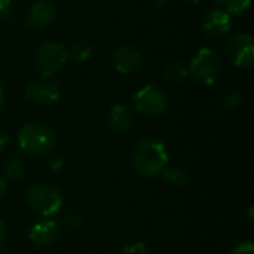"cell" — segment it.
Returning a JSON list of instances; mask_svg holds the SVG:
<instances>
[{"mask_svg": "<svg viewBox=\"0 0 254 254\" xmlns=\"http://www.w3.org/2000/svg\"><path fill=\"white\" fill-rule=\"evenodd\" d=\"M3 241H4V223H3V220L0 217V247L3 244Z\"/></svg>", "mask_w": 254, "mask_h": 254, "instance_id": "83f0119b", "label": "cell"}, {"mask_svg": "<svg viewBox=\"0 0 254 254\" xmlns=\"http://www.w3.org/2000/svg\"><path fill=\"white\" fill-rule=\"evenodd\" d=\"M57 15V7L48 0H36L25 16V25L31 30H43L52 24Z\"/></svg>", "mask_w": 254, "mask_h": 254, "instance_id": "8fae6325", "label": "cell"}, {"mask_svg": "<svg viewBox=\"0 0 254 254\" xmlns=\"http://www.w3.org/2000/svg\"><path fill=\"white\" fill-rule=\"evenodd\" d=\"M13 16V0H0V19L9 21Z\"/></svg>", "mask_w": 254, "mask_h": 254, "instance_id": "44dd1931", "label": "cell"}, {"mask_svg": "<svg viewBox=\"0 0 254 254\" xmlns=\"http://www.w3.org/2000/svg\"><path fill=\"white\" fill-rule=\"evenodd\" d=\"M27 205L42 217H52L60 213L63 207L61 192L48 183H34L25 190Z\"/></svg>", "mask_w": 254, "mask_h": 254, "instance_id": "277c9868", "label": "cell"}, {"mask_svg": "<svg viewBox=\"0 0 254 254\" xmlns=\"http://www.w3.org/2000/svg\"><path fill=\"white\" fill-rule=\"evenodd\" d=\"M188 3H190V4H198L199 1H202V0H186Z\"/></svg>", "mask_w": 254, "mask_h": 254, "instance_id": "4dcf8cb0", "label": "cell"}, {"mask_svg": "<svg viewBox=\"0 0 254 254\" xmlns=\"http://www.w3.org/2000/svg\"><path fill=\"white\" fill-rule=\"evenodd\" d=\"M188 77H189L188 67L183 65V64H179V63L170 64V65H167L165 70H164V79H165L167 82H171V83H182V82H185Z\"/></svg>", "mask_w": 254, "mask_h": 254, "instance_id": "d6986e66", "label": "cell"}, {"mask_svg": "<svg viewBox=\"0 0 254 254\" xmlns=\"http://www.w3.org/2000/svg\"><path fill=\"white\" fill-rule=\"evenodd\" d=\"M167 4H168V0H153V7H155L156 10L164 9Z\"/></svg>", "mask_w": 254, "mask_h": 254, "instance_id": "484cf974", "label": "cell"}, {"mask_svg": "<svg viewBox=\"0 0 254 254\" xmlns=\"http://www.w3.org/2000/svg\"><path fill=\"white\" fill-rule=\"evenodd\" d=\"M122 254H152V252L143 243H134V244L127 246L122 250Z\"/></svg>", "mask_w": 254, "mask_h": 254, "instance_id": "7402d4cb", "label": "cell"}, {"mask_svg": "<svg viewBox=\"0 0 254 254\" xmlns=\"http://www.w3.org/2000/svg\"><path fill=\"white\" fill-rule=\"evenodd\" d=\"M223 70V63L220 55L211 48H201L188 65L189 76L195 79L199 85L210 86L214 85Z\"/></svg>", "mask_w": 254, "mask_h": 254, "instance_id": "3957f363", "label": "cell"}, {"mask_svg": "<svg viewBox=\"0 0 254 254\" xmlns=\"http://www.w3.org/2000/svg\"><path fill=\"white\" fill-rule=\"evenodd\" d=\"M231 254H254L253 243L246 241V243H240L238 246H235L232 249Z\"/></svg>", "mask_w": 254, "mask_h": 254, "instance_id": "603a6c76", "label": "cell"}, {"mask_svg": "<svg viewBox=\"0 0 254 254\" xmlns=\"http://www.w3.org/2000/svg\"><path fill=\"white\" fill-rule=\"evenodd\" d=\"M3 106H4V91H3V88L0 85V113L3 110Z\"/></svg>", "mask_w": 254, "mask_h": 254, "instance_id": "f1b7e54d", "label": "cell"}, {"mask_svg": "<svg viewBox=\"0 0 254 254\" xmlns=\"http://www.w3.org/2000/svg\"><path fill=\"white\" fill-rule=\"evenodd\" d=\"M240 104H241V95H240L238 92H235V91L228 92V94L222 98V103H220V106H222V109H223L225 112H232V110H235Z\"/></svg>", "mask_w": 254, "mask_h": 254, "instance_id": "ffe728a7", "label": "cell"}, {"mask_svg": "<svg viewBox=\"0 0 254 254\" xmlns=\"http://www.w3.org/2000/svg\"><path fill=\"white\" fill-rule=\"evenodd\" d=\"M25 170H27V164L21 156H12L4 164V176L10 180H18L24 177Z\"/></svg>", "mask_w": 254, "mask_h": 254, "instance_id": "e0dca14e", "label": "cell"}, {"mask_svg": "<svg viewBox=\"0 0 254 254\" xmlns=\"http://www.w3.org/2000/svg\"><path fill=\"white\" fill-rule=\"evenodd\" d=\"M161 174H162L164 180L167 182V185L173 189H183L189 183L188 173L179 167H167Z\"/></svg>", "mask_w": 254, "mask_h": 254, "instance_id": "5bb4252c", "label": "cell"}, {"mask_svg": "<svg viewBox=\"0 0 254 254\" xmlns=\"http://www.w3.org/2000/svg\"><path fill=\"white\" fill-rule=\"evenodd\" d=\"M18 144L28 155L45 156L54 150L57 144V135L45 124H27L18 134Z\"/></svg>", "mask_w": 254, "mask_h": 254, "instance_id": "7a4b0ae2", "label": "cell"}, {"mask_svg": "<svg viewBox=\"0 0 254 254\" xmlns=\"http://www.w3.org/2000/svg\"><path fill=\"white\" fill-rule=\"evenodd\" d=\"M48 167L52 170V171H60L63 167H64V161H63V158L60 156V155H54V156H51L49 158V161H48Z\"/></svg>", "mask_w": 254, "mask_h": 254, "instance_id": "cb8c5ba5", "label": "cell"}, {"mask_svg": "<svg viewBox=\"0 0 254 254\" xmlns=\"http://www.w3.org/2000/svg\"><path fill=\"white\" fill-rule=\"evenodd\" d=\"M67 61V48L55 40L40 43L34 52V65L40 76L46 79L58 73Z\"/></svg>", "mask_w": 254, "mask_h": 254, "instance_id": "5b68a950", "label": "cell"}, {"mask_svg": "<svg viewBox=\"0 0 254 254\" xmlns=\"http://www.w3.org/2000/svg\"><path fill=\"white\" fill-rule=\"evenodd\" d=\"M107 122L116 134H128L135 127V115L127 104H115L109 112Z\"/></svg>", "mask_w": 254, "mask_h": 254, "instance_id": "7c38bea8", "label": "cell"}, {"mask_svg": "<svg viewBox=\"0 0 254 254\" xmlns=\"http://www.w3.org/2000/svg\"><path fill=\"white\" fill-rule=\"evenodd\" d=\"M92 52H94L92 46L86 42H77V43H73L70 48H67L68 61H73V63L88 61L92 57Z\"/></svg>", "mask_w": 254, "mask_h": 254, "instance_id": "9a60e30c", "label": "cell"}, {"mask_svg": "<svg viewBox=\"0 0 254 254\" xmlns=\"http://www.w3.org/2000/svg\"><path fill=\"white\" fill-rule=\"evenodd\" d=\"M132 103L138 113L149 118L161 116L168 109L167 94L155 85H146L138 89L132 98Z\"/></svg>", "mask_w": 254, "mask_h": 254, "instance_id": "8992f818", "label": "cell"}, {"mask_svg": "<svg viewBox=\"0 0 254 254\" xmlns=\"http://www.w3.org/2000/svg\"><path fill=\"white\" fill-rule=\"evenodd\" d=\"M231 28H232V16L219 7H214L210 12H207L201 22L202 33L213 40L222 39L231 31Z\"/></svg>", "mask_w": 254, "mask_h": 254, "instance_id": "9c48e42d", "label": "cell"}, {"mask_svg": "<svg viewBox=\"0 0 254 254\" xmlns=\"http://www.w3.org/2000/svg\"><path fill=\"white\" fill-rule=\"evenodd\" d=\"M60 226L57 222L54 220H45V222H39L36 223L30 234H28V238L33 244L36 246H40V247H46V246H51L57 241L58 235H60Z\"/></svg>", "mask_w": 254, "mask_h": 254, "instance_id": "4fadbf2b", "label": "cell"}, {"mask_svg": "<svg viewBox=\"0 0 254 254\" xmlns=\"http://www.w3.org/2000/svg\"><path fill=\"white\" fill-rule=\"evenodd\" d=\"M7 190V185H6V180L3 177H0V198L6 193Z\"/></svg>", "mask_w": 254, "mask_h": 254, "instance_id": "4316f807", "label": "cell"}, {"mask_svg": "<svg viewBox=\"0 0 254 254\" xmlns=\"http://www.w3.org/2000/svg\"><path fill=\"white\" fill-rule=\"evenodd\" d=\"M25 97L37 106H51L60 100L61 89L55 82L43 77L27 85Z\"/></svg>", "mask_w": 254, "mask_h": 254, "instance_id": "ba28073f", "label": "cell"}, {"mask_svg": "<svg viewBox=\"0 0 254 254\" xmlns=\"http://www.w3.org/2000/svg\"><path fill=\"white\" fill-rule=\"evenodd\" d=\"M112 64L121 74H132L143 67V57L135 48L119 45L112 52Z\"/></svg>", "mask_w": 254, "mask_h": 254, "instance_id": "30bf717a", "label": "cell"}, {"mask_svg": "<svg viewBox=\"0 0 254 254\" xmlns=\"http://www.w3.org/2000/svg\"><path fill=\"white\" fill-rule=\"evenodd\" d=\"M249 219H250V220H253V207H250V208H249Z\"/></svg>", "mask_w": 254, "mask_h": 254, "instance_id": "f546056e", "label": "cell"}, {"mask_svg": "<svg viewBox=\"0 0 254 254\" xmlns=\"http://www.w3.org/2000/svg\"><path fill=\"white\" fill-rule=\"evenodd\" d=\"M57 223H58L60 229H64V231H67L70 234L79 232L83 228V219H82V216L77 214V213H74V211H68V213L63 214Z\"/></svg>", "mask_w": 254, "mask_h": 254, "instance_id": "ac0fdd59", "label": "cell"}, {"mask_svg": "<svg viewBox=\"0 0 254 254\" xmlns=\"http://www.w3.org/2000/svg\"><path fill=\"white\" fill-rule=\"evenodd\" d=\"M216 7L225 10L228 15H241L249 10L252 0H213Z\"/></svg>", "mask_w": 254, "mask_h": 254, "instance_id": "2e32d148", "label": "cell"}, {"mask_svg": "<svg viewBox=\"0 0 254 254\" xmlns=\"http://www.w3.org/2000/svg\"><path fill=\"white\" fill-rule=\"evenodd\" d=\"M168 150L159 138L146 137L134 146L131 164L137 174L152 179L168 167Z\"/></svg>", "mask_w": 254, "mask_h": 254, "instance_id": "6da1fadb", "label": "cell"}, {"mask_svg": "<svg viewBox=\"0 0 254 254\" xmlns=\"http://www.w3.org/2000/svg\"><path fill=\"white\" fill-rule=\"evenodd\" d=\"M229 60L235 67L252 68L254 64V40L249 33H237L226 42Z\"/></svg>", "mask_w": 254, "mask_h": 254, "instance_id": "52a82bcc", "label": "cell"}, {"mask_svg": "<svg viewBox=\"0 0 254 254\" xmlns=\"http://www.w3.org/2000/svg\"><path fill=\"white\" fill-rule=\"evenodd\" d=\"M12 143V137L6 131H0V152H4Z\"/></svg>", "mask_w": 254, "mask_h": 254, "instance_id": "d4e9b609", "label": "cell"}]
</instances>
